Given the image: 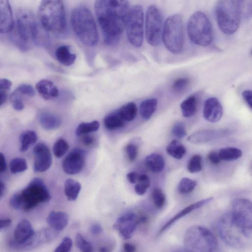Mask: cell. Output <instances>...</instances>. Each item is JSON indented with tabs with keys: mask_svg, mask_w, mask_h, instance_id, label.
<instances>
[{
	"mask_svg": "<svg viewBox=\"0 0 252 252\" xmlns=\"http://www.w3.org/2000/svg\"><path fill=\"white\" fill-rule=\"evenodd\" d=\"M95 9L105 43L116 45L126 26L130 11L129 2L121 0H99Z\"/></svg>",
	"mask_w": 252,
	"mask_h": 252,
	"instance_id": "6da1fadb",
	"label": "cell"
},
{
	"mask_svg": "<svg viewBox=\"0 0 252 252\" xmlns=\"http://www.w3.org/2000/svg\"><path fill=\"white\" fill-rule=\"evenodd\" d=\"M51 199V195L44 182L39 178H35L22 191L11 197L10 204L15 209L28 212Z\"/></svg>",
	"mask_w": 252,
	"mask_h": 252,
	"instance_id": "7a4b0ae2",
	"label": "cell"
},
{
	"mask_svg": "<svg viewBox=\"0 0 252 252\" xmlns=\"http://www.w3.org/2000/svg\"><path fill=\"white\" fill-rule=\"evenodd\" d=\"M38 19L47 32L64 34L67 31L65 7L62 1H43L39 8Z\"/></svg>",
	"mask_w": 252,
	"mask_h": 252,
	"instance_id": "3957f363",
	"label": "cell"
},
{
	"mask_svg": "<svg viewBox=\"0 0 252 252\" xmlns=\"http://www.w3.org/2000/svg\"><path fill=\"white\" fill-rule=\"evenodd\" d=\"M71 22L73 31L84 45L95 47L99 42V34L95 21L91 11L84 6L75 8Z\"/></svg>",
	"mask_w": 252,
	"mask_h": 252,
	"instance_id": "277c9868",
	"label": "cell"
},
{
	"mask_svg": "<svg viewBox=\"0 0 252 252\" xmlns=\"http://www.w3.org/2000/svg\"><path fill=\"white\" fill-rule=\"evenodd\" d=\"M16 32L12 40L22 51H27L30 44L37 43L39 36V27L32 11L27 8L20 9L17 14Z\"/></svg>",
	"mask_w": 252,
	"mask_h": 252,
	"instance_id": "5b68a950",
	"label": "cell"
},
{
	"mask_svg": "<svg viewBox=\"0 0 252 252\" xmlns=\"http://www.w3.org/2000/svg\"><path fill=\"white\" fill-rule=\"evenodd\" d=\"M242 14V1L222 0L214 7L216 22L221 31L227 35L235 33L240 26Z\"/></svg>",
	"mask_w": 252,
	"mask_h": 252,
	"instance_id": "8992f818",
	"label": "cell"
},
{
	"mask_svg": "<svg viewBox=\"0 0 252 252\" xmlns=\"http://www.w3.org/2000/svg\"><path fill=\"white\" fill-rule=\"evenodd\" d=\"M184 243L185 248L190 252H216L218 248L214 234L201 225L189 228L185 233Z\"/></svg>",
	"mask_w": 252,
	"mask_h": 252,
	"instance_id": "52a82bcc",
	"label": "cell"
},
{
	"mask_svg": "<svg viewBox=\"0 0 252 252\" xmlns=\"http://www.w3.org/2000/svg\"><path fill=\"white\" fill-rule=\"evenodd\" d=\"M187 33L192 43L199 46H209L213 41L211 23L207 16L200 11L195 12L189 19Z\"/></svg>",
	"mask_w": 252,
	"mask_h": 252,
	"instance_id": "ba28073f",
	"label": "cell"
},
{
	"mask_svg": "<svg viewBox=\"0 0 252 252\" xmlns=\"http://www.w3.org/2000/svg\"><path fill=\"white\" fill-rule=\"evenodd\" d=\"M167 49L174 55L181 54L184 48L183 23L180 15L176 14L166 20L162 33Z\"/></svg>",
	"mask_w": 252,
	"mask_h": 252,
	"instance_id": "9c48e42d",
	"label": "cell"
},
{
	"mask_svg": "<svg viewBox=\"0 0 252 252\" xmlns=\"http://www.w3.org/2000/svg\"><path fill=\"white\" fill-rule=\"evenodd\" d=\"M232 223L249 239L252 236V205L245 198H236L231 204L228 212Z\"/></svg>",
	"mask_w": 252,
	"mask_h": 252,
	"instance_id": "30bf717a",
	"label": "cell"
},
{
	"mask_svg": "<svg viewBox=\"0 0 252 252\" xmlns=\"http://www.w3.org/2000/svg\"><path fill=\"white\" fill-rule=\"evenodd\" d=\"M216 227L220 238L230 247L244 248L251 240L248 238L232 223L228 212L218 220Z\"/></svg>",
	"mask_w": 252,
	"mask_h": 252,
	"instance_id": "8fae6325",
	"label": "cell"
},
{
	"mask_svg": "<svg viewBox=\"0 0 252 252\" xmlns=\"http://www.w3.org/2000/svg\"><path fill=\"white\" fill-rule=\"evenodd\" d=\"M144 13L142 7L136 5L130 9L126 27L127 37L134 47H140L143 41Z\"/></svg>",
	"mask_w": 252,
	"mask_h": 252,
	"instance_id": "7c38bea8",
	"label": "cell"
},
{
	"mask_svg": "<svg viewBox=\"0 0 252 252\" xmlns=\"http://www.w3.org/2000/svg\"><path fill=\"white\" fill-rule=\"evenodd\" d=\"M162 33V15L158 8L151 5L147 9L146 17L145 35L148 43L154 47L158 46Z\"/></svg>",
	"mask_w": 252,
	"mask_h": 252,
	"instance_id": "4fadbf2b",
	"label": "cell"
},
{
	"mask_svg": "<svg viewBox=\"0 0 252 252\" xmlns=\"http://www.w3.org/2000/svg\"><path fill=\"white\" fill-rule=\"evenodd\" d=\"M86 156V152L81 149L73 150L63 161L62 167L64 172L70 175L80 172L84 167Z\"/></svg>",
	"mask_w": 252,
	"mask_h": 252,
	"instance_id": "5bb4252c",
	"label": "cell"
},
{
	"mask_svg": "<svg viewBox=\"0 0 252 252\" xmlns=\"http://www.w3.org/2000/svg\"><path fill=\"white\" fill-rule=\"evenodd\" d=\"M139 224V217L134 213L130 212L118 218L113 228L118 231L124 240H127L131 238Z\"/></svg>",
	"mask_w": 252,
	"mask_h": 252,
	"instance_id": "9a60e30c",
	"label": "cell"
},
{
	"mask_svg": "<svg viewBox=\"0 0 252 252\" xmlns=\"http://www.w3.org/2000/svg\"><path fill=\"white\" fill-rule=\"evenodd\" d=\"M33 152L35 157L34 170L36 172L48 170L53 163L52 155L48 146L43 143L37 144Z\"/></svg>",
	"mask_w": 252,
	"mask_h": 252,
	"instance_id": "2e32d148",
	"label": "cell"
},
{
	"mask_svg": "<svg viewBox=\"0 0 252 252\" xmlns=\"http://www.w3.org/2000/svg\"><path fill=\"white\" fill-rule=\"evenodd\" d=\"M14 27L15 22L9 1H0V33L11 32Z\"/></svg>",
	"mask_w": 252,
	"mask_h": 252,
	"instance_id": "e0dca14e",
	"label": "cell"
},
{
	"mask_svg": "<svg viewBox=\"0 0 252 252\" xmlns=\"http://www.w3.org/2000/svg\"><path fill=\"white\" fill-rule=\"evenodd\" d=\"M35 232L31 223L28 220L21 221L14 231V245L20 247L28 242L34 236Z\"/></svg>",
	"mask_w": 252,
	"mask_h": 252,
	"instance_id": "ac0fdd59",
	"label": "cell"
},
{
	"mask_svg": "<svg viewBox=\"0 0 252 252\" xmlns=\"http://www.w3.org/2000/svg\"><path fill=\"white\" fill-rule=\"evenodd\" d=\"M223 114V107L217 98L211 97L206 100L203 111V115L205 120L211 123H216L220 120Z\"/></svg>",
	"mask_w": 252,
	"mask_h": 252,
	"instance_id": "d6986e66",
	"label": "cell"
},
{
	"mask_svg": "<svg viewBox=\"0 0 252 252\" xmlns=\"http://www.w3.org/2000/svg\"><path fill=\"white\" fill-rule=\"evenodd\" d=\"M213 200V197L204 199L192 203L180 210L169 220L160 229L158 234L160 235L170 228L174 224L191 212L198 209L209 203Z\"/></svg>",
	"mask_w": 252,
	"mask_h": 252,
	"instance_id": "ffe728a7",
	"label": "cell"
},
{
	"mask_svg": "<svg viewBox=\"0 0 252 252\" xmlns=\"http://www.w3.org/2000/svg\"><path fill=\"white\" fill-rule=\"evenodd\" d=\"M58 232L50 228H44L35 233L32 238L20 248L32 249L54 240L58 235Z\"/></svg>",
	"mask_w": 252,
	"mask_h": 252,
	"instance_id": "44dd1931",
	"label": "cell"
},
{
	"mask_svg": "<svg viewBox=\"0 0 252 252\" xmlns=\"http://www.w3.org/2000/svg\"><path fill=\"white\" fill-rule=\"evenodd\" d=\"M227 131L224 130H203L196 132L187 138V141L193 144H202L206 143L214 139L223 137Z\"/></svg>",
	"mask_w": 252,
	"mask_h": 252,
	"instance_id": "7402d4cb",
	"label": "cell"
},
{
	"mask_svg": "<svg viewBox=\"0 0 252 252\" xmlns=\"http://www.w3.org/2000/svg\"><path fill=\"white\" fill-rule=\"evenodd\" d=\"M47 222L50 227L59 232L64 229L69 223L68 215L61 211H52L47 217Z\"/></svg>",
	"mask_w": 252,
	"mask_h": 252,
	"instance_id": "603a6c76",
	"label": "cell"
},
{
	"mask_svg": "<svg viewBox=\"0 0 252 252\" xmlns=\"http://www.w3.org/2000/svg\"><path fill=\"white\" fill-rule=\"evenodd\" d=\"M36 89L41 97L46 100H51L57 98L59 91L54 84L48 80H43L36 85Z\"/></svg>",
	"mask_w": 252,
	"mask_h": 252,
	"instance_id": "cb8c5ba5",
	"label": "cell"
},
{
	"mask_svg": "<svg viewBox=\"0 0 252 252\" xmlns=\"http://www.w3.org/2000/svg\"><path fill=\"white\" fill-rule=\"evenodd\" d=\"M56 56L58 61L64 66L69 67L75 62L77 56L71 52V48L68 46L59 47L56 52Z\"/></svg>",
	"mask_w": 252,
	"mask_h": 252,
	"instance_id": "d4e9b609",
	"label": "cell"
},
{
	"mask_svg": "<svg viewBox=\"0 0 252 252\" xmlns=\"http://www.w3.org/2000/svg\"><path fill=\"white\" fill-rule=\"evenodd\" d=\"M145 165L150 171L153 173H159L164 170L165 163L162 155L154 153L148 155L146 158Z\"/></svg>",
	"mask_w": 252,
	"mask_h": 252,
	"instance_id": "484cf974",
	"label": "cell"
},
{
	"mask_svg": "<svg viewBox=\"0 0 252 252\" xmlns=\"http://www.w3.org/2000/svg\"><path fill=\"white\" fill-rule=\"evenodd\" d=\"M40 123L44 129L53 130L59 127L62 121L61 118L56 114L45 112L40 117Z\"/></svg>",
	"mask_w": 252,
	"mask_h": 252,
	"instance_id": "4316f807",
	"label": "cell"
},
{
	"mask_svg": "<svg viewBox=\"0 0 252 252\" xmlns=\"http://www.w3.org/2000/svg\"><path fill=\"white\" fill-rule=\"evenodd\" d=\"M197 98L192 95L185 100L180 105L183 116L186 118L192 117L195 115L197 107Z\"/></svg>",
	"mask_w": 252,
	"mask_h": 252,
	"instance_id": "83f0119b",
	"label": "cell"
},
{
	"mask_svg": "<svg viewBox=\"0 0 252 252\" xmlns=\"http://www.w3.org/2000/svg\"><path fill=\"white\" fill-rule=\"evenodd\" d=\"M158 101L156 98L148 99L143 101L140 107L141 116L145 120L149 119L156 111Z\"/></svg>",
	"mask_w": 252,
	"mask_h": 252,
	"instance_id": "f1b7e54d",
	"label": "cell"
},
{
	"mask_svg": "<svg viewBox=\"0 0 252 252\" xmlns=\"http://www.w3.org/2000/svg\"><path fill=\"white\" fill-rule=\"evenodd\" d=\"M166 151L169 155L178 160L182 159L186 153L185 147L177 140H172L169 143Z\"/></svg>",
	"mask_w": 252,
	"mask_h": 252,
	"instance_id": "f546056e",
	"label": "cell"
},
{
	"mask_svg": "<svg viewBox=\"0 0 252 252\" xmlns=\"http://www.w3.org/2000/svg\"><path fill=\"white\" fill-rule=\"evenodd\" d=\"M82 186L78 181L72 179H67L65 183V193L70 201L76 200L80 193Z\"/></svg>",
	"mask_w": 252,
	"mask_h": 252,
	"instance_id": "4dcf8cb0",
	"label": "cell"
},
{
	"mask_svg": "<svg viewBox=\"0 0 252 252\" xmlns=\"http://www.w3.org/2000/svg\"><path fill=\"white\" fill-rule=\"evenodd\" d=\"M117 113L125 122H130L135 119L138 113V108L134 103H129L122 107Z\"/></svg>",
	"mask_w": 252,
	"mask_h": 252,
	"instance_id": "1f68e13d",
	"label": "cell"
},
{
	"mask_svg": "<svg viewBox=\"0 0 252 252\" xmlns=\"http://www.w3.org/2000/svg\"><path fill=\"white\" fill-rule=\"evenodd\" d=\"M104 124L108 130H114L124 127L125 122L116 112L107 116L104 119Z\"/></svg>",
	"mask_w": 252,
	"mask_h": 252,
	"instance_id": "d6a6232c",
	"label": "cell"
},
{
	"mask_svg": "<svg viewBox=\"0 0 252 252\" xmlns=\"http://www.w3.org/2000/svg\"><path fill=\"white\" fill-rule=\"evenodd\" d=\"M37 135L34 131H27L23 133L20 137L21 151L24 152L27 151L37 141Z\"/></svg>",
	"mask_w": 252,
	"mask_h": 252,
	"instance_id": "836d02e7",
	"label": "cell"
},
{
	"mask_svg": "<svg viewBox=\"0 0 252 252\" xmlns=\"http://www.w3.org/2000/svg\"><path fill=\"white\" fill-rule=\"evenodd\" d=\"M218 155L221 160L232 161L240 158L242 155V152L237 148L227 147L220 149Z\"/></svg>",
	"mask_w": 252,
	"mask_h": 252,
	"instance_id": "e575fe53",
	"label": "cell"
},
{
	"mask_svg": "<svg viewBox=\"0 0 252 252\" xmlns=\"http://www.w3.org/2000/svg\"><path fill=\"white\" fill-rule=\"evenodd\" d=\"M100 128V123L94 121L90 123H82L77 127L76 134L78 136L86 135L92 132H96Z\"/></svg>",
	"mask_w": 252,
	"mask_h": 252,
	"instance_id": "d590c367",
	"label": "cell"
},
{
	"mask_svg": "<svg viewBox=\"0 0 252 252\" xmlns=\"http://www.w3.org/2000/svg\"><path fill=\"white\" fill-rule=\"evenodd\" d=\"M150 183V179L147 175L140 174L135 188L136 193L140 196L144 195L149 188Z\"/></svg>",
	"mask_w": 252,
	"mask_h": 252,
	"instance_id": "8d00e7d4",
	"label": "cell"
},
{
	"mask_svg": "<svg viewBox=\"0 0 252 252\" xmlns=\"http://www.w3.org/2000/svg\"><path fill=\"white\" fill-rule=\"evenodd\" d=\"M196 184V182L194 180L189 178H183L179 183L178 190L181 194H188L194 191Z\"/></svg>",
	"mask_w": 252,
	"mask_h": 252,
	"instance_id": "74e56055",
	"label": "cell"
},
{
	"mask_svg": "<svg viewBox=\"0 0 252 252\" xmlns=\"http://www.w3.org/2000/svg\"><path fill=\"white\" fill-rule=\"evenodd\" d=\"M28 168L26 160L23 158H16L10 163V168L12 173L17 174L26 171Z\"/></svg>",
	"mask_w": 252,
	"mask_h": 252,
	"instance_id": "f35d334b",
	"label": "cell"
},
{
	"mask_svg": "<svg viewBox=\"0 0 252 252\" xmlns=\"http://www.w3.org/2000/svg\"><path fill=\"white\" fill-rule=\"evenodd\" d=\"M70 146L64 140L60 139L55 143L53 151L55 156L58 158L63 157L69 150Z\"/></svg>",
	"mask_w": 252,
	"mask_h": 252,
	"instance_id": "ab89813d",
	"label": "cell"
},
{
	"mask_svg": "<svg viewBox=\"0 0 252 252\" xmlns=\"http://www.w3.org/2000/svg\"><path fill=\"white\" fill-rule=\"evenodd\" d=\"M190 84V80L187 78H181L176 80L172 85V90L176 93L181 94L186 91Z\"/></svg>",
	"mask_w": 252,
	"mask_h": 252,
	"instance_id": "60d3db41",
	"label": "cell"
},
{
	"mask_svg": "<svg viewBox=\"0 0 252 252\" xmlns=\"http://www.w3.org/2000/svg\"><path fill=\"white\" fill-rule=\"evenodd\" d=\"M202 160L200 155L193 156L189 161L187 169L190 173H195L200 171L202 169Z\"/></svg>",
	"mask_w": 252,
	"mask_h": 252,
	"instance_id": "b9f144b4",
	"label": "cell"
},
{
	"mask_svg": "<svg viewBox=\"0 0 252 252\" xmlns=\"http://www.w3.org/2000/svg\"><path fill=\"white\" fill-rule=\"evenodd\" d=\"M152 198L153 203L157 209H161L164 206L166 198L161 189L159 188L154 189L152 193Z\"/></svg>",
	"mask_w": 252,
	"mask_h": 252,
	"instance_id": "7bdbcfd3",
	"label": "cell"
},
{
	"mask_svg": "<svg viewBox=\"0 0 252 252\" xmlns=\"http://www.w3.org/2000/svg\"><path fill=\"white\" fill-rule=\"evenodd\" d=\"M75 242L77 248L82 252H93V247L91 243L84 239L81 234H77Z\"/></svg>",
	"mask_w": 252,
	"mask_h": 252,
	"instance_id": "ee69618b",
	"label": "cell"
},
{
	"mask_svg": "<svg viewBox=\"0 0 252 252\" xmlns=\"http://www.w3.org/2000/svg\"><path fill=\"white\" fill-rule=\"evenodd\" d=\"M23 96L15 90L10 97V101L14 109L17 111H21L25 108Z\"/></svg>",
	"mask_w": 252,
	"mask_h": 252,
	"instance_id": "f6af8a7d",
	"label": "cell"
},
{
	"mask_svg": "<svg viewBox=\"0 0 252 252\" xmlns=\"http://www.w3.org/2000/svg\"><path fill=\"white\" fill-rule=\"evenodd\" d=\"M172 133L173 136L179 139H183L187 134L184 125L180 122H177L173 125Z\"/></svg>",
	"mask_w": 252,
	"mask_h": 252,
	"instance_id": "bcb514c9",
	"label": "cell"
},
{
	"mask_svg": "<svg viewBox=\"0 0 252 252\" xmlns=\"http://www.w3.org/2000/svg\"><path fill=\"white\" fill-rule=\"evenodd\" d=\"M73 246V241L69 237H65L54 252H70Z\"/></svg>",
	"mask_w": 252,
	"mask_h": 252,
	"instance_id": "7dc6e473",
	"label": "cell"
},
{
	"mask_svg": "<svg viewBox=\"0 0 252 252\" xmlns=\"http://www.w3.org/2000/svg\"><path fill=\"white\" fill-rule=\"evenodd\" d=\"M23 96H27L30 97H33L35 96L36 93L33 87L28 84H23L17 88L16 90Z\"/></svg>",
	"mask_w": 252,
	"mask_h": 252,
	"instance_id": "c3c4849f",
	"label": "cell"
},
{
	"mask_svg": "<svg viewBox=\"0 0 252 252\" xmlns=\"http://www.w3.org/2000/svg\"><path fill=\"white\" fill-rule=\"evenodd\" d=\"M126 152L129 160L131 162H133L137 157L138 149L135 144H129L126 148Z\"/></svg>",
	"mask_w": 252,
	"mask_h": 252,
	"instance_id": "681fc988",
	"label": "cell"
},
{
	"mask_svg": "<svg viewBox=\"0 0 252 252\" xmlns=\"http://www.w3.org/2000/svg\"><path fill=\"white\" fill-rule=\"evenodd\" d=\"M207 159L209 162L213 165H219L221 160L220 159L218 153L215 151L210 152L207 155Z\"/></svg>",
	"mask_w": 252,
	"mask_h": 252,
	"instance_id": "f907efd6",
	"label": "cell"
},
{
	"mask_svg": "<svg viewBox=\"0 0 252 252\" xmlns=\"http://www.w3.org/2000/svg\"><path fill=\"white\" fill-rule=\"evenodd\" d=\"M242 97L248 105V106L250 107V108L252 109V92L250 90H247L244 91L242 93Z\"/></svg>",
	"mask_w": 252,
	"mask_h": 252,
	"instance_id": "816d5d0a",
	"label": "cell"
},
{
	"mask_svg": "<svg viewBox=\"0 0 252 252\" xmlns=\"http://www.w3.org/2000/svg\"><path fill=\"white\" fill-rule=\"evenodd\" d=\"M9 90L0 88V107H1L6 102Z\"/></svg>",
	"mask_w": 252,
	"mask_h": 252,
	"instance_id": "f5cc1de1",
	"label": "cell"
},
{
	"mask_svg": "<svg viewBox=\"0 0 252 252\" xmlns=\"http://www.w3.org/2000/svg\"><path fill=\"white\" fill-rule=\"evenodd\" d=\"M12 222V220L10 219H0V232L9 228Z\"/></svg>",
	"mask_w": 252,
	"mask_h": 252,
	"instance_id": "db71d44e",
	"label": "cell"
},
{
	"mask_svg": "<svg viewBox=\"0 0 252 252\" xmlns=\"http://www.w3.org/2000/svg\"><path fill=\"white\" fill-rule=\"evenodd\" d=\"M140 174L136 172H131L127 175V178L132 184H136L138 182Z\"/></svg>",
	"mask_w": 252,
	"mask_h": 252,
	"instance_id": "11a10c76",
	"label": "cell"
},
{
	"mask_svg": "<svg viewBox=\"0 0 252 252\" xmlns=\"http://www.w3.org/2000/svg\"><path fill=\"white\" fill-rule=\"evenodd\" d=\"M12 85V82L8 79H3L0 80V88L10 90Z\"/></svg>",
	"mask_w": 252,
	"mask_h": 252,
	"instance_id": "9f6ffc18",
	"label": "cell"
},
{
	"mask_svg": "<svg viewBox=\"0 0 252 252\" xmlns=\"http://www.w3.org/2000/svg\"><path fill=\"white\" fill-rule=\"evenodd\" d=\"M7 168V164L4 154L0 152V173L3 172Z\"/></svg>",
	"mask_w": 252,
	"mask_h": 252,
	"instance_id": "6f0895ef",
	"label": "cell"
},
{
	"mask_svg": "<svg viewBox=\"0 0 252 252\" xmlns=\"http://www.w3.org/2000/svg\"><path fill=\"white\" fill-rule=\"evenodd\" d=\"M90 230L93 234H99L103 231V227L100 224H94L91 226Z\"/></svg>",
	"mask_w": 252,
	"mask_h": 252,
	"instance_id": "680465c9",
	"label": "cell"
},
{
	"mask_svg": "<svg viewBox=\"0 0 252 252\" xmlns=\"http://www.w3.org/2000/svg\"><path fill=\"white\" fill-rule=\"evenodd\" d=\"M83 142L86 146H90L94 142V139L91 136L86 135L83 138Z\"/></svg>",
	"mask_w": 252,
	"mask_h": 252,
	"instance_id": "91938a15",
	"label": "cell"
},
{
	"mask_svg": "<svg viewBox=\"0 0 252 252\" xmlns=\"http://www.w3.org/2000/svg\"><path fill=\"white\" fill-rule=\"evenodd\" d=\"M123 249L125 252H136V246L130 243H125L123 245Z\"/></svg>",
	"mask_w": 252,
	"mask_h": 252,
	"instance_id": "94428289",
	"label": "cell"
},
{
	"mask_svg": "<svg viewBox=\"0 0 252 252\" xmlns=\"http://www.w3.org/2000/svg\"><path fill=\"white\" fill-rule=\"evenodd\" d=\"M5 190V185L3 182L0 181V197L3 195Z\"/></svg>",
	"mask_w": 252,
	"mask_h": 252,
	"instance_id": "6125c7cd",
	"label": "cell"
},
{
	"mask_svg": "<svg viewBox=\"0 0 252 252\" xmlns=\"http://www.w3.org/2000/svg\"><path fill=\"white\" fill-rule=\"evenodd\" d=\"M99 252H111V251L108 247L103 246L100 247Z\"/></svg>",
	"mask_w": 252,
	"mask_h": 252,
	"instance_id": "be15d7a7",
	"label": "cell"
},
{
	"mask_svg": "<svg viewBox=\"0 0 252 252\" xmlns=\"http://www.w3.org/2000/svg\"><path fill=\"white\" fill-rule=\"evenodd\" d=\"M172 252H190L185 248V249H180L175 250L172 251Z\"/></svg>",
	"mask_w": 252,
	"mask_h": 252,
	"instance_id": "e7e4bbea",
	"label": "cell"
}]
</instances>
